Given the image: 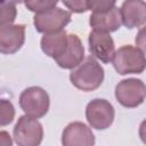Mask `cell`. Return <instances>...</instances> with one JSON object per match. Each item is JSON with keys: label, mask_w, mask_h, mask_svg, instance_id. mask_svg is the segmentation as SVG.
<instances>
[{"label": "cell", "mask_w": 146, "mask_h": 146, "mask_svg": "<svg viewBox=\"0 0 146 146\" xmlns=\"http://www.w3.org/2000/svg\"><path fill=\"white\" fill-rule=\"evenodd\" d=\"M84 58V47L76 34H67V47L64 54L58 57L56 63L59 67L65 70H72L79 66Z\"/></svg>", "instance_id": "cell-12"}, {"label": "cell", "mask_w": 146, "mask_h": 146, "mask_svg": "<svg viewBox=\"0 0 146 146\" xmlns=\"http://www.w3.org/2000/svg\"><path fill=\"white\" fill-rule=\"evenodd\" d=\"M88 42L90 52L91 55H94V57L103 63L112 62L115 52V46L110 33L92 30L89 33Z\"/></svg>", "instance_id": "cell-10"}, {"label": "cell", "mask_w": 146, "mask_h": 146, "mask_svg": "<svg viewBox=\"0 0 146 146\" xmlns=\"http://www.w3.org/2000/svg\"><path fill=\"white\" fill-rule=\"evenodd\" d=\"M50 105L48 92L40 87H29L19 96V106L25 115L39 119L47 114Z\"/></svg>", "instance_id": "cell-3"}, {"label": "cell", "mask_w": 146, "mask_h": 146, "mask_svg": "<svg viewBox=\"0 0 146 146\" xmlns=\"http://www.w3.org/2000/svg\"><path fill=\"white\" fill-rule=\"evenodd\" d=\"M17 15L16 2L6 1L0 2V26L10 25L15 21Z\"/></svg>", "instance_id": "cell-15"}, {"label": "cell", "mask_w": 146, "mask_h": 146, "mask_svg": "<svg viewBox=\"0 0 146 146\" xmlns=\"http://www.w3.org/2000/svg\"><path fill=\"white\" fill-rule=\"evenodd\" d=\"M146 95L145 83L139 79H124L115 87V98L124 107L133 108L143 104Z\"/></svg>", "instance_id": "cell-6"}, {"label": "cell", "mask_w": 146, "mask_h": 146, "mask_svg": "<svg viewBox=\"0 0 146 146\" xmlns=\"http://www.w3.org/2000/svg\"><path fill=\"white\" fill-rule=\"evenodd\" d=\"M25 7L35 13V14H41V13H44L51 8H55L57 6V1L55 0H36V1H26L25 3Z\"/></svg>", "instance_id": "cell-17"}, {"label": "cell", "mask_w": 146, "mask_h": 146, "mask_svg": "<svg viewBox=\"0 0 146 146\" xmlns=\"http://www.w3.org/2000/svg\"><path fill=\"white\" fill-rule=\"evenodd\" d=\"M115 71L121 75L143 73L146 66L145 52L131 44L120 47L112 58Z\"/></svg>", "instance_id": "cell-2"}, {"label": "cell", "mask_w": 146, "mask_h": 146, "mask_svg": "<svg viewBox=\"0 0 146 146\" xmlns=\"http://www.w3.org/2000/svg\"><path fill=\"white\" fill-rule=\"evenodd\" d=\"M40 46L47 56L57 59L64 54L67 47V33L63 30L56 33L44 34L41 38Z\"/></svg>", "instance_id": "cell-14"}, {"label": "cell", "mask_w": 146, "mask_h": 146, "mask_svg": "<svg viewBox=\"0 0 146 146\" xmlns=\"http://www.w3.org/2000/svg\"><path fill=\"white\" fill-rule=\"evenodd\" d=\"M25 42V25L10 24L0 26V54L17 52Z\"/></svg>", "instance_id": "cell-8"}, {"label": "cell", "mask_w": 146, "mask_h": 146, "mask_svg": "<svg viewBox=\"0 0 146 146\" xmlns=\"http://www.w3.org/2000/svg\"><path fill=\"white\" fill-rule=\"evenodd\" d=\"M63 3L73 13H84L88 10L87 1H63Z\"/></svg>", "instance_id": "cell-19"}, {"label": "cell", "mask_w": 146, "mask_h": 146, "mask_svg": "<svg viewBox=\"0 0 146 146\" xmlns=\"http://www.w3.org/2000/svg\"><path fill=\"white\" fill-rule=\"evenodd\" d=\"M63 146H94L95 136L91 129L79 121L71 122L62 133Z\"/></svg>", "instance_id": "cell-9"}, {"label": "cell", "mask_w": 146, "mask_h": 146, "mask_svg": "<svg viewBox=\"0 0 146 146\" xmlns=\"http://www.w3.org/2000/svg\"><path fill=\"white\" fill-rule=\"evenodd\" d=\"M15 107L8 99L0 98V127L8 125L14 121Z\"/></svg>", "instance_id": "cell-16"}, {"label": "cell", "mask_w": 146, "mask_h": 146, "mask_svg": "<svg viewBox=\"0 0 146 146\" xmlns=\"http://www.w3.org/2000/svg\"><path fill=\"white\" fill-rule=\"evenodd\" d=\"M13 135L18 146H40L43 139V128L36 119L23 115L16 122Z\"/></svg>", "instance_id": "cell-4"}, {"label": "cell", "mask_w": 146, "mask_h": 146, "mask_svg": "<svg viewBox=\"0 0 146 146\" xmlns=\"http://www.w3.org/2000/svg\"><path fill=\"white\" fill-rule=\"evenodd\" d=\"M89 24L95 31H102L106 33L114 32L122 25L120 9L114 6L107 10L92 11L89 18Z\"/></svg>", "instance_id": "cell-13"}, {"label": "cell", "mask_w": 146, "mask_h": 146, "mask_svg": "<svg viewBox=\"0 0 146 146\" xmlns=\"http://www.w3.org/2000/svg\"><path fill=\"white\" fill-rule=\"evenodd\" d=\"M70 81L75 88L82 91L96 90L104 81V68L90 56L71 72Z\"/></svg>", "instance_id": "cell-1"}, {"label": "cell", "mask_w": 146, "mask_h": 146, "mask_svg": "<svg viewBox=\"0 0 146 146\" xmlns=\"http://www.w3.org/2000/svg\"><path fill=\"white\" fill-rule=\"evenodd\" d=\"M0 146H13V139L7 131H0Z\"/></svg>", "instance_id": "cell-20"}, {"label": "cell", "mask_w": 146, "mask_h": 146, "mask_svg": "<svg viewBox=\"0 0 146 146\" xmlns=\"http://www.w3.org/2000/svg\"><path fill=\"white\" fill-rule=\"evenodd\" d=\"M136 43H137V48H139L141 51H144V44H145V41H144V29L140 30L138 36L136 38Z\"/></svg>", "instance_id": "cell-21"}, {"label": "cell", "mask_w": 146, "mask_h": 146, "mask_svg": "<svg viewBox=\"0 0 146 146\" xmlns=\"http://www.w3.org/2000/svg\"><path fill=\"white\" fill-rule=\"evenodd\" d=\"M121 23L127 29L141 27L146 23V2L143 0L124 1L120 8Z\"/></svg>", "instance_id": "cell-11"}, {"label": "cell", "mask_w": 146, "mask_h": 146, "mask_svg": "<svg viewBox=\"0 0 146 146\" xmlns=\"http://www.w3.org/2000/svg\"><path fill=\"white\" fill-rule=\"evenodd\" d=\"M87 5H88V10H92V11L107 10L116 6L115 1L113 0H91V1H87Z\"/></svg>", "instance_id": "cell-18"}, {"label": "cell", "mask_w": 146, "mask_h": 146, "mask_svg": "<svg viewBox=\"0 0 146 146\" xmlns=\"http://www.w3.org/2000/svg\"><path fill=\"white\" fill-rule=\"evenodd\" d=\"M114 107L106 99H92L86 107V119L90 127L97 130H105L110 128L114 121Z\"/></svg>", "instance_id": "cell-7"}, {"label": "cell", "mask_w": 146, "mask_h": 146, "mask_svg": "<svg viewBox=\"0 0 146 146\" xmlns=\"http://www.w3.org/2000/svg\"><path fill=\"white\" fill-rule=\"evenodd\" d=\"M71 22V13L59 7L51 8L44 13L35 14L33 17V24L38 32L44 34H51L59 31Z\"/></svg>", "instance_id": "cell-5"}]
</instances>
